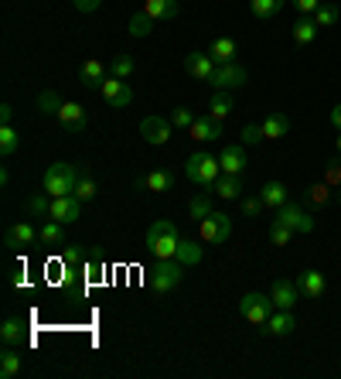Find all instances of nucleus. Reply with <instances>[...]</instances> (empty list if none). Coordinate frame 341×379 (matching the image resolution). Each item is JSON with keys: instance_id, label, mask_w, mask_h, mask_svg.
Here are the masks:
<instances>
[{"instance_id": "obj_49", "label": "nucleus", "mask_w": 341, "mask_h": 379, "mask_svg": "<svg viewBox=\"0 0 341 379\" xmlns=\"http://www.w3.org/2000/svg\"><path fill=\"white\" fill-rule=\"evenodd\" d=\"M72 4H76V11H82V14H93L103 0H72Z\"/></svg>"}, {"instance_id": "obj_43", "label": "nucleus", "mask_w": 341, "mask_h": 379, "mask_svg": "<svg viewBox=\"0 0 341 379\" xmlns=\"http://www.w3.org/2000/svg\"><path fill=\"white\" fill-rule=\"evenodd\" d=\"M168 120H170V123H174V126H181V130H188V126L195 123V120H198V116H195V113L188 110V106H178V110L170 113Z\"/></svg>"}, {"instance_id": "obj_13", "label": "nucleus", "mask_w": 341, "mask_h": 379, "mask_svg": "<svg viewBox=\"0 0 341 379\" xmlns=\"http://www.w3.org/2000/svg\"><path fill=\"white\" fill-rule=\"evenodd\" d=\"M222 174H243L246 171V143H225L218 154Z\"/></svg>"}, {"instance_id": "obj_42", "label": "nucleus", "mask_w": 341, "mask_h": 379, "mask_svg": "<svg viewBox=\"0 0 341 379\" xmlns=\"http://www.w3.org/2000/svg\"><path fill=\"white\" fill-rule=\"evenodd\" d=\"M307 198L314 202V206H325V202H331V188H327V181H317V185H310V188H307Z\"/></svg>"}, {"instance_id": "obj_37", "label": "nucleus", "mask_w": 341, "mask_h": 379, "mask_svg": "<svg viewBox=\"0 0 341 379\" xmlns=\"http://www.w3.org/2000/svg\"><path fill=\"white\" fill-rule=\"evenodd\" d=\"M154 17L147 14V11H140V14H133L130 17V34H133V38H147V34L154 31Z\"/></svg>"}, {"instance_id": "obj_10", "label": "nucleus", "mask_w": 341, "mask_h": 379, "mask_svg": "<svg viewBox=\"0 0 341 379\" xmlns=\"http://www.w3.org/2000/svg\"><path fill=\"white\" fill-rule=\"evenodd\" d=\"M103 99H106L113 110H126V106L133 103V89H130V82H126V79L109 76V79L103 82Z\"/></svg>"}, {"instance_id": "obj_38", "label": "nucleus", "mask_w": 341, "mask_h": 379, "mask_svg": "<svg viewBox=\"0 0 341 379\" xmlns=\"http://www.w3.org/2000/svg\"><path fill=\"white\" fill-rule=\"evenodd\" d=\"M133 69H137V62H133L130 55H116V59L109 62V76H116V79H130V76H133Z\"/></svg>"}, {"instance_id": "obj_39", "label": "nucleus", "mask_w": 341, "mask_h": 379, "mask_svg": "<svg viewBox=\"0 0 341 379\" xmlns=\"http://www.w3.org/2000/svg\"><path fill=\"white\" fill-rule=\"evenodd\" d=\"M208 212H212V198H208V195H195V198L188 202V216L195 222H202Z\"/></svg>"}, {"instance_id": "obj_32", "label": "nucleus", "mask_w": 341, "mask_h": 379, "mask_svg": "<svg viewBox=\"0 0 341 379\" xmlns=\"http://www.w3.org/2000/svg\"><path fill=\"white\" fill-rule=\"evenodd\" d=\"M317 31H321V28L314 24V17H300L294 24V41L297 45H310V41L317 38Z\"/></svg>"}, {"instance_id": "obj_23", "label": "nucleus", "mask_w": 341, "mask_h": 379, "mask_svg": "<svg viewBox=\"0 0 341 379\" xmlns=\"http://www.w3.org/2000/svg\"><path fill=\"white\" fill-rule=\"evenodd\" d=\"M297 328V318L294 311H273L270 315V321H266V335H277V338H283V335H290Z\"/></svg>"}, {"instance_id": "obj_30", "label": "nucleus", "mask_w": 341, "mask_h": 379, "mask_svg": "<svg viewBox=\"0 0 341 379\" xmlns=\"http://www.w3.org/2000/svg\"><path fill=\"white\" fill-rule=\"evenodd\" d=\"M62 96L55 93V89H45V93H38V113L41 116H58V110H62Z\"/></svg>"}, {"instance_id": "obj_25", "label": "nucleus", "mask_w": 341, "mask_h": 379, "mask_svg": "<svg viewBox=\"0 0 341 379\" xmlns=\"http://www.w3.org/2000/svg\"><path fill=\"white\" fill-rule=\"evenodd\" d=\"M143 11L154 17V21H170V17H178L181 4L178 0H143Z\"/></svg>"}, {"instance_id": "obj_28", "label": "nucleus", "mask_w": 341, "mask_h": 379, "mask_svg": "<svg viewBox=\"0 0 341 379\" xmlns=\"http://www.w3.org/2000/svg\"><path fill=\"white\" fill-rule=\"evenodd\" d=\"M17 147H21V133L14 130V123H0V154L11 158L17 154Z\"/></svg>"}, {"instance_id": "obj_5", "label": "nucleus", "mask_w": 341, "mask_h": 379, "mask_svg": "<svg viewBox=\"0 0 341 379\" xmlns=\"http://www.w3.org/2000/svg\"><path fill=\"white\" fill-rule=\"evenodd\" d=\"M239 311H243V318H246L249 325H266L277 308H273V298H266L260 290H249V294H243V300H239Z\"/></svg>"}, {"instance_id": "obj_18", "label": "nucleus", "mask_w": 341, "mask_h": 379, "mask_svg": "<svg viewBox=\"0 0 341 379\" xmlns=\"http://www.w3.org/2000/svg\"><path fill=\"white\" fill-rule=\"evenodd\" d=\"M58 123H62L68 133H78V130H86L89 116H86V110H82L78 103H65L62 110H58Z\"/></svg>"}, {"instance_id": "obj_19", "label": "nucleus", "mask_w": 341, "mask_h": 379, "mask_svg": "<svg viewBox=\"0 0 341 379\" xmlns=\"http://www.w3.org/2000/svg\"><path fill=\"white\" fill-rule=\"evenodd\" d=\"M260 130H263V141H280V137L290 133V116L287 113H270L260 123Z\"/></svg>"}, {"instance_id": "obj_45", "label": "nucleus", "mask_w": 341, "mask_h": 379, "mask_svg": "<svg viewBox=\"0 0 341 379\" xmlns=\"http://www.w3.org/2000/svg\"><path fill=\"white\" fill-rule=\"evenodd\" d=\"M48 208H51L48 191H45V195H31V198H28V212H31V216H48Z\"/></svg>"}, {"instance_id": "obj_9", "label": "nucleus", "mask_w": 341, "mask_h": 379, "mask_svg": "<svg viewBox=\"0 0 341 379\" xmlns=\"http://www.w3.org/2000/svg\"><path fill=\"white\" fill-rule=\"evenodd\" d=\"M273 222L287 226V229H294V233H314V219H310L300 206H294V202H287L283 208H277V219Z\"/></svg>"}, {"instance_id": "obj_31", "label": "nucleus", "mask_w": 341, "mask_h": 379, "mask_svg": "<svg viewBox=\"0 0 341 379\" xmlns=\"http://www.w3.org/2000/svg\"><path fill=\"white\" fill-rule=\"evenodd\" d=\"M38 239H41V243H45V246H62L65 243V226L62 222H45V226H41V229H38Z\"/></svg>"}, {"instance_id": "obj_2", "label": "nucleus", "mask_w": 341, "mask_h": 379, "mask_svg": "<svg viewBox=\"0 0 341 379\" xmlns=\"http://www.w3.org/2000/svg\"><path fill=\"white\" fill-rule=\"evenodd\" d=\"M185 174H188V181H195V185H202V188H212L218 178H222V164H218V158H212V154L195 151V154L185 161Z\"/></svg>"}, {"instance_id": "obj_11", "label": "nucleus", "mask_w": 341, "mask_h": 379, "mask_svg": "<svg viewBox=\"0 0 341 379\" xmlns=\"http://www.w3.org/2000/svg\"><path fill=\"white\" fill-rule=\"evenodd\" d=\"M78 216H82V198H76V195L51 198L48 219H55V222H62V226H68V222H78Z\"/></svg>"}, {"instance_id": "obj_47", "label": "nucleus", "mask_w": 341, "mask_h": 379, "mask_svg": "<svg viewBox=\"0 0 341 379\" xmlns=\"http://www.w3.org/2000/svg\"><path fill=\"white\" fill-rule=\"evenodd\" d=\"M325 181L327 185H341V154L325 168Z\"/></svg>"}, {"instance_id": "obj_40", "label": "nucleus", "mask_w": 341, "mask_h": 379, "mask_svg": "<svg viewBox=\"0 0 341 379\" xmlns=\"http://www.w3.org/2000/svg\"><path fill=\"white\" fill-rule=\"evenodd\" d=\"M96 181L93 178H89V174H78V181H76V191H72V195H76V198H82V202H89V198H96Z\"/></svg>"}, {"instance_id": "obj_4", "label": "nucleus", "mask_w": 341, "mask_h": 379, "mask_svg": "<svg viewBox=\"0 0 341 379\" xmlns=\"http://www.w3.org/2000/svg\"><path fill=\"white\" fill-rule=\"evenodd\" d=\"M181 277H185V263L181 260H157V267L151 270V287L157 294H168V290H174L181 284Z\"/></svg>"}, {"instance_id": "obj_6", "label": "nucleus", "mask_w": 341, "mask_h": 379, "mask_svg": "<svg viewBox=\"0 0 341 379\" xmlns=\"http://www.w3.org/2000/svg\"><path fill=\"white\" fill-rule=\"evenodd\" d=\"M198 236L205 239V243H212V246H218V243H225V239L233 236V219L225 216V212H208L202 222H198Z\"/></svg>"}, {"instance_id": "obj_17", "label": "nucleus", "mask_w": 341, "mask_h": 379, "mask_svg": "<svg viewBox=\"0 0 341 379\" xmlns=\"http://www.w3.org/2000/svg\"><path fill=\"white\" fill-rule=\"evenodd\" d=\"M297 287H300V294H304V298H321V294H325V287H327V281H325V273H321V270L307 267L300 277H297Z\"/></svg>"}, {"instance_id": "obj_22", "label": "nucleus", "mask_w": 341, "mask_h": 379, "mask_svg": "<svg viewBox=\"0 0 341 379\" xmlns=\"http://www.w3.org/2000/svg\"><path fill=\"white\" fill-rule=\"evenodd\" d=\"M34 239H38V233H34L31 222H17V226H11V229H7L4 243H7L11 250H21V246H31Z\"/></svg>"}, {"instance_id": "obj_21", "label": "nucleus", "mask_w": 341, "mask_h": 379, "mask_svg": "<svg viewBox=\"0 0 341 379\" xmlns=\"http://www.w3.org/2000/svg\"><path fill=\"white\" fill-rule=\"evenodd\" d=\"M260 198H263L266 208H283L290 202V191H287L283 181H266L263 188H260Z\"/></svg>"}, {"instance_id": "obj_3", "label": "nucleus", "mask_w": 341, "mask_h": 379, "mask_svg": "<svg viewBox=\"0 0 341 379\" xmlns=\"http://www.w3.org/2000/svg\"><path fill=\"white\" fill-rule=\"evenodd\" d=\"M78 168L76 164H68V161H58V164H51L45 171V191L51 198H62V195H72L76 191V181H78Z\"/></svg>"}, {"instance_id": "obj_41", "label": "nucleus", "mask_w": 341, "mask_h": 379, "mask_svg": "<svg viewBox=\"0 0 341 379\" xmlns=\"http://www.w3.org/2000/svg\"><path fill=\"white\" fill-rule=\"evenodd\" d=\"M270 239H273V246H287L294 239V229H287L280 222H270Z\"/></svg>"}, {"instance_id": "obj_29", "label": "nucleus", "mask_w": 341, "mask_h": 379, "mask_svg": "<svg viewBox=\"0 0 341 379\" xmlns=\"http://www.w3.org/2000/svg\"><path fill=\"white\" fill-rule=\"evenodd\" d=\"M283 4L287 0H249V11H253V17H260V21H270V17H277L283 11Z\"/></svg>"}, {"instance_id": "obj_26", "label": "nucleus", "mask_w": 341, "mask_h": 379, "mask_svg": "<svg viewBox=\"0 0 341 379\" xmlns=\"http://www.w3.org/2000/svg\"><path fill=\"white\" fill-rule=\"evenodd\" d=\"M233 113V93H222V89H215L212 93V99H208V116L212 120H225Z\"/></svg>"}, {"instance_id": "obj_35", "label": "nucleus", "mask_w": 341, "mask_h": 379, "mask_svg": "<svg viewBox=\"0 0 341 379\" xmlns=\"http://www.w3.org/2000/svg\"><path fill=\"white\" fill-rule=\"evenodd\" d=\"M143 188L147 191H170L174 188V174L170 171H151L143 178Z\"/></svg>"}, {"instance_id": "obj_51", "label": "nucleus", "mask_w": 341, "mask_h": 379, "mask_svg": "<svg viewBox=\"0 0 341 379\" xmlns=\"http://www.w3.org/2000/svg\"><path fill=\"white\" fill-rule=\"evenodd\" d=\"M331 123H335V126H338V130H341V103H338V106H335V110H331Z\"/></svg>"}, {"instance_id": "obj_1", "label": "nucleus", "mask_w": 341, "mask_h": 379, "mask_svg": "<svg viewBox=\"0 0 341 379\" xmlns=\"http://www.w3.org/2000/svg\"><path fill=\"white\" fill-rule=\"evenodd\" d=\"M178 246H181V233L170 219H157L151 229H147V253L154 260H174L178 256Z\"/></svg>"}, {"instance_id": "obj_16", "label": "nucleus", "mask_w": 341, "mask_h": 379, "mask_svg": "<svg viewBox=\"0 0 341 379\" xmlns=\"http://www.w3.org/2000/svg\"><path fill=\"white\" fill-rule=\"evenodd\" d=\"M188 133H191V141H198V143L218 141V137H222V120H212V116L205 113V116H198L195 123L188 126Z\"/></svg>"}, {"instance_id": "obj_24", "label": "nucleus", "mask_w": 341, "mask_h": 379, "mask_svg": "<svg viewBox=\"0 0 341 379\" xmlns=\"http://www.w3.org/2000/svg\"><path fill=\"white\" fill-rule=\"evenodd\" d=\"M212 191H215L218 198H229V202L239 198L243 195V174H222L215 185H212Z\"/></svg>"}, {"instance_id": "obj_34", "label": "nucleus", "mask_w": 341, "mask_h": 379, "mask_svg": "<svg viewBox=\"0 0 341 379\" xmlns=\"http://www.w3.org/2000/svg\"><path fill=\"white\" fill-rule=\"evenodd\" d=\"M338 17H341L338 4H321V7L314 11V24H317V28H335V24H338Z\"/></svg>"}, {"instance_id": "obj_33", "label": "nucleus", "mask_w": 341, "mask_h": 379, "mask_svg": "<svg viewBox=\"0 0 341 379\" xmlns=\"http://www.w3.org/2000/svg\"><path fill=\"white\" fill-rule=\"evenodd\" d=\"M0 338H4V345H17V342L24 338V321H21V318H7V321L0 325Z\"/></svg>"}, {"instance_id": "obj_48", "label": "nucleus", "mask_w": 341, "mask_h": 379, "mask_svg": "<svg viewBox=\"0 0 341 379\" xmlns=\"http://www.w3.org/2000/svg\"><path fill=\"white\" fill-rule=\"evenodd\" d=\"M294 4H297V11H300V14H304V17H314V11H317V7H321V4H325V0H294Z\"/></svg>"}, {"instance_id": "obj_44", "label": "nucleus", "mask_w": 341, "mask_h": 379, "mask_svg": "<svg viewBox=\"0 0 341 379\" xmlns=\"http://www.w3.org/2000/svg\"><path fill=\"white\" fill-rule=\"evenodd\" d=\"M263 141V130H260V123H246L243 126V133H239V143H246V147H253V143Z\"/></svg>"}, {"instance_id": "obj_14", "label": "nucleus", "mask_w": 341, "mask_h": 379, "mask_svg": "<svg viewBox=\"0 0 341 379\" xmlns=\"http://www.w3.org/2000/svg\"><path fill=\"white\" fill-rule=\"evenodd\" d=\"M109 79V65H103L99 59H86L82 69H78V82L86 89H103V82Z\"/></svg>"}, {"instance_id": "obj_7", "label": "nucleus", "mask_w": 341, "mask_h": 379, "mask_svg": "<svg viewBox=\"0 0 341 379\" xmlns=\"http://www.w3.org/2000/svg\"><path fill=\"white\" fill-rule=\"evenodd\" d=\"M249 79L246 65L229 62V65H215V76H212V89H222V93H233V89H243Z\"/></svg>"}, {"instance_id": "obj_36", "label": "nucleus", "mask_w": 341, "mask_h": 379, "mask_svg": "<svg viewBox=\"0 0 341 379\" xmlns=\"http://www.w3.org/2000/svg\"><path fill=\"white\" fill-rule=\"evenodd\" d=\"M174 260H181L185 267H195V263H202V246L191 243V239H181V246H178V256H174Z\"/></svg>"}, {"instance_id": "obj_20", "label": "nucleus", "mask_w": 341, "mask_h": 379, "mask_svg": "<svg viewBox=\"0 0 341 379\" xmlns=\"http://www.w3.org/2000/svg\"><path fill=\"white\" fill-rule=\"evenodd\" d=\"M208 55H212L215 65H229V62H235V55H239V41H235V38H215L212 48H208Z\"/></svg>"}, {"instance_id": "obj_50", "label": "nucleus", "mask_w": 341, "mask_h": 379, "mask_svg": "<svg viewBox=\"0 0 341 379\" xmlns=\"http://www.w3.org/2000/svg\"><path fill=\"white\" fill-rule=\"evenodd\" d=\"M0 123H14V106H11V103L0 106Z\"/></svg>"}, {"instance_id": "obj_46", "label": "nucleus", "mask_w": 341, "mask_h": 379, "mask_svg": "<svg viewBox=\"0 0 341 379\" xmlns=\"http://www.w3.org/2000/svg\"><path fill=\"white\" fill-rule=\"evenodd\" d=\"M263 198H260V195H256V198H246V202H243V216H246V219H256V216H260V212H263Z\"/></svg>"}, {"instance_id": "obj_52", "label": "nucleus", "mask_w": 341, "mask_h": 379, "mask_svg": "<svg viewBox=\"0 0 341 379\" xmlns=\"http://www.w3.org/2000/svg\"><path fill=\"white\" fill-rule=\"evenodd\" d=\"M338 202H341V185H338Z\"/></svg>"}, {"instance_id": "obj_53", "label": "nucleus", "mask_w": 341, "mask_h": 379, "mask_svg": "<svg viewBox=\"0 0 341 379\" xmlns=\"http://www.w3.org/2000/svg\"><path fill=\"white\" fill-rule=\"evenodd\" d=\"M338 154H341V137H338Z\"/></svg>"}, {"instance_id": "obj_12", "label": "nucleus", "mask_w": 341, "mask_h": 379, "mask_svg": "<svg viewBox=\"0 0 341 379\" xmlns=\"http://www.w3.org/2000/svg\"><path fill=\"white\" fill-rule=\"evenodd\" d=\"M185 69H188V76L198 82H212V76H215V62H212L208 51H191V55H185Z\"/></svg>"}, {"instance_id": "obj_27", "label": "nucleus", "mask_w": 341, "mask_h": 379, "mask_svg": "<svg viewBox=\"0 0 341 379\" xmlns=\"http://www.w3.org/2000/svg\"><path fill=\"white\" fill-rule=\"evenodd\" d=\"M17 373H21V352H17L14 345H7L4 352H0V376L14 379Z\"/></svg>"}, {"instance_id": "obj_8", "label": "nucleus", "mask_w": 341, "mask_h": 379, "mask_svg": "<svg viewBox=\"0 0 341 379\" xmlns=\"http://www.w3.org/2000/svg\"><path fill=\"white\" fill-rule=\"evenodd\" d=\"M170 120L168 116H143V120H140V137H143V141L147 143H154V147H164V143L170 141Z\"/></svg>"}, {"instance_id": "obj_15", "label": "nucleus", "mask_w": 341, "mask_h": 379, "mask_svg": "<svg viewBox=\"0 0 341 379\" xmlns=\"http://www.w3.org/2000/svg\"><path fill=\"white\" fill-rule=\"evenodd\" d=\"M297 294H300V287H297L294 281H273V290H270V298H273V308H277V311H294Z\"/></svg>"}]
</instances>
